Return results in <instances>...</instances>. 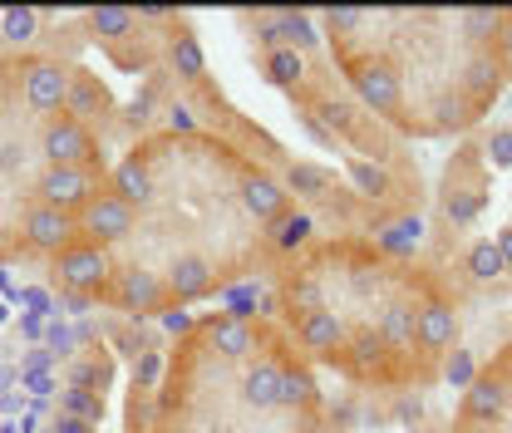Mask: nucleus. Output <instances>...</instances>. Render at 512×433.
Wrapping results in <instances>:
<instances>
[{
    "label": "nucleus",
    "mask_w": 512,
    "mask_h": 433,
    "mask_svg": "<svg viewBox=\"0 0 512 433\" xmlns=\"http://www.w3.org/2000/svg\"><path fill=\"white\" fill-rule=\"evenodd\" d=\"M306 237L301 187L256 143L163 119L128 138L45 271L74 315L168 320L276 271Z\"/></svg>",
    "instance_id": "1"
},
{
    "label": "nucleus",
    "mask_w": 512,
    "mask_h": 433,
    "mask_svg": "<svg viewBox=\"0 0 512 433\" xmlns=\"http://www.w3.org/2000/svg\"><path fill=\"white\" fill-rule=\"evenodd\" d=\"M271 315L320 374L419 394L453 374L463 301L419 256L370 232H311L271 271Z\"/></svg>",
    "instance_id": "2"
},
{
    "label": "nucleus",
    "mask_w": 512,
    "mask_h": 433,
    "mask_svg": "<svg viewBox=\"0 0 512 433\" xmlns=\"http://www.w3.org/2000/svg\"><path fill=\"white\" fill-rule=\"evenodd\" d=\"M503 10H325L311 15L340 89L404 143L463 138L508 94Z\"/></svg>",
    "instance_id": "3"
},
{
    "label": "nucleus",
    "mask_w": 512,
    "mask_h": 433,
    "mask_svg": "<svg viewBox=\"0 0 512 433\" xmlns=\"http://www.w3.org/2000/svg\"><path fill=\"white\" fill-rule=\"evenodd\" d=\"M128 433H330V399L271 310H207L133 374Z\"/></svg>",
    "instance_id": "4"
},
{
    "label": "nucleus",
    "mask_w": 512,
    "mask_h": 433,
    "mask_svg": "<svg viewBox=\"0 0 512 433\" xmlns=\"http://www.w3.org/2000/svg\"><path fill=\"white\" fill-rule=\"evenodd\" d=\"M109 89L60 55H0V266L40 261L74 237L109 173Z\"/></svg>",
    "instance_id": "5"
},
{
    "label": "nucleus",
    "mask_w": 512,
    "mask_h": 433,
    "mask_svg": "<svg viewBox=\"0 0 512 433\" xmlns=\"http://www.w3.org/2000/svg\"><path fill=\"white\" fill-rule=\"evenodd\" d=\"M419 256L453 286L463 310L478 296L512 291V124L458 138Z\"/></svg>",
    "instance_id": "6"
},
{
    "label": "nucleus",
    "mask_w": 512,
    "mask_h": 433,
    "mask_svg": "<svg viewBox=\"0 0 512 433\" xmlns=\"http://www.w3.org/2000/svg\"><path fill=\"white\" fill-rule=\"evenodd\" d=\"M444 433H512V340L493 345V355L463 379Z\"/></svg>",
    "instance_id": "7"
},
{
    "label": "nucleus",
    "mask_w": 512,
    "mask_h": 433,
    "mask_svg": "<svg viewBox=\"0 0 512 433\" xmlns=\"http://www.w3.org/2000/svg\"><path fill=\"white\" fill-rule=\"evenodd\" d=\"M498 60H503V79L512 89V10H503V20H498Z\"/></svg>",
    "instance_id": "8"
}]
</instances>
